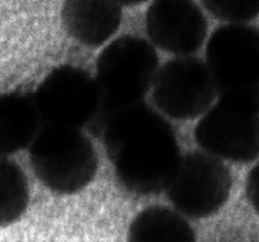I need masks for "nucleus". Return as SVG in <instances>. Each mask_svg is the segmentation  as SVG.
<instances>
[{"mask_svg": "<svg viewBox=\"0 0 259 242\" xmlns=\"http://www.w3.org/2000/svg\"><path fill=\"white\" fill-rule=\"evenodd\" d=\"M101 139L117 183L135 195L166 190L183 159L172 125L145 102L114 114Z\"/></svg>", "mask_w": 259, "mask_h": 242, "instance_id": "nucleus-1", "label": "nucleus"}, {"mask_svg": "<svg viewBox=\"0 0 259 242\" xmlns=\"http://www.w3.org/2000/svg\"><path fill=\"white\" fill-rule=\"evenodd\" d=\"M159 69L154 44L145 38L122 35L107 44L96 60L95 78L101 104L96 117L87 127L89 131L101 139L114 114L144 102Z\"/></svg>", "mask_w": 259, "mask_h": 242, "instance_id": "nucleus-2", "label": "nucleus"}, {"mask_svg": "<svg viewBox=\"0 0 259 242\" xmlns=\"http://www.w3.org/2000/svg\"><path fill=\"white\" fill-rule=\"evenodd\" d=\"M29 163L51 192L72 195L92 183L98 156L81 128L43 125L29 147Z\"/></svg>", "mask_w": 259, "mask_h": 242, "instance_id": "nucleus-3", "label": "nucleus"}, {"mask_svg": "<svg viewBox=\"0 0 259 242\" xmlns=\"http://www.w3.org/2000/svg\"><path fill=\"white\" fill-rule=\"evenodd\" d=\"M206 64L217 94L259 107V29L247 23L217 28L206 44Z\"/></svg>", "mask_w": 259, "mask_h": 242, "instance_id": "nucleus-4", "label": "nucleus"}, {"mask_svg": "<svg viewBox=\"0 0 259 242\" xmlns=\"http://www.w3.org/2000/svg\"><path fill=\"white\" fill-rule=\"evenodd\" d=\"M197 145L232 163H250L259 157V107L245 101H218L201 116L194 130Z\"/></svg>", "mask_w": 259, "mask_h": 242, "instance_id": "nucleus-5", "label": "nucleus"}, {"mask_svg": "<svg viewBox=\"0 0 259 242\" xmlns=\"http://www.w3.org/2000/svg\"><path fill=\"white\" fill-rule=\"evenodd\" d=\"M34 99L43 125L70 128L89 127L101 104L96 78L70 64L49 72L37 87Z\"/></svg>", "mask_w": 259, "mask_h": 242, "instance_id": "nucleus-6", "label": "nucleus"}, {"mask_svg": "<svg viewBox=\"0 0 259 242\" xmlns=\"http://www.w3.org/2000/svg\"><path fill=\"white\" fill-rule=\"evenodd\" d=\"M232 190L230 169L209 153H189L166 187L169 203L185 216L203 219L220 212Z\"/></svg>", "mask_w": 259, "mask_h": 242, "instance_id": "nucleus-7", "label": "nucleus"}, {"mask_svg": "<svg viewBox=\"0 0 259 242\" xmlns=\"http://www.w3.org/2000/svg\"><path fill=\"white\" fill-rule=\"evenodd\" d=\"M217 96L206 61L191 55L166 61L153 85V101L159 111L177 120L203 116Z\"/></svg>", "mask_w": 259, "mask_h": 242, "instance_id": "nucleus-8", "label": "nucleus"}, {"mask_svg": "<svg viewBox=\"0 0 259 242\" xmlns=\"http://www.w3.org/2000/svg\"><path fill=\"white\" fill-rule=\"evenodd\" d=\"M150 41L172 55H192L207 37V22L194 0H153L145 17Z\"/></svg>", "mask_w": 259, "mask_h": 242, "instance_id": "nucleus-9", "label": "nucleus"}, {"mask_svg": "<svg viewBox=\"0 0 259 242\" xmlns=\"http://www.w3.org/2000/svg\"><path fill=\"white\" fill-rule=\"evenodd\" d=\"M120 5L114 0H64L61 23L64 31L78 43L98 47L119 29Z\"/></svg>", "mask_w": 259, "mask_h": 242, "instance_id": "nucleus-10", "label": "nucleus"}, {"mask_svg": "<svg viewBox=\"0 0 259 242\" xmlns=\"http://www.w3.org/2000/svg\"><path fill=\"white\" fill-rule=\"evenodd\" d=\"M41 127L34 93L11 91L0 96V153L4 157L29 148Z\"/></svg>", "mask_w": 259, "mask_h": 242, "instance_id": "nucleus-11", "label": "nucleus"}, {"mask_svg": "<svg viewBox=\"0 0 259 242\" xmlns=\"http://www.w3.org/2000/svg\"><path fill=\"white\" fill-rule=\"evenodd\" d=\"M195 239V231L183 213L163 206L142 210L128 228V240L132 242H194Z\"/></svg>", "mask_w": 259, "mask_h": 242, "instance_id": "nucleus-12", "label": "nucleus"}, {"mask_svg": "<svg viewBox=\"0 0 259 242\" xmlns=\"http://www.w3.org/2000/svg\"><path fill=\"white\" fill-rule=\"evenodd\" d=\"M29 204V186L22 168L4 157L0 160V225L17 222Z\"/></svg>", "mask_w": 259, "mask_h": 242, "instance_id": "nucleus-13", "label": "nucleus"}, {"mask_svg": "<svg viewBox=\"0 0 259 242\" xmlns=\"http://www.w3.org/2000/svg\"><path fill=\"white\" fill-rule=\"evenodd\" d=\"M206 11L226 23H248L259 17V0H201Z\"/></svg>", "mask_w": 259, "mask_h": 242, "instance_id": "nucleus-14", "label": "nucleus"}, {"mask_svg": "<svg viewBox=\"0 0 259 242\" xmlns=\"http://www.w3.org/2000/svg\"><path fill=\"white\" fill-rule=\"evenodd\" d=\"M245 197L251 209L259 215V162L250 169L245 180Z\"/></svg>", "mask_w": 259, "mask_h": 242, "instance_id": "nucleus-15", "label": "nucleus"}, {"mask_svg": "<svg viewBox=\"0 0 259 242\" xmlns=\"http://www.w3.org/2000/svg\"><path fill=\"white\" fill-rule=\"evenodd\" d=\"M114 2L122 5V7H136V5L147 2V0H114Z\"/></svg>", "mask_w": 259, "mask_h": 242, "instance_id": "nucleus-16", "label": "nucleus"}]
</instances>
